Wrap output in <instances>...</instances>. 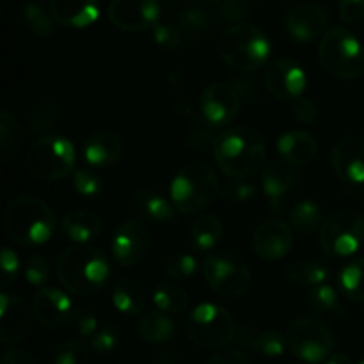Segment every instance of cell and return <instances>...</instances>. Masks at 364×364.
I'll return each mask as SVG.
<instances>
[{
	"label": "cell",
	"mask_w": 364,
	"mask_h": 364,
	"mask_svg": "<svg viewBox=\"0 0 364 364\" xmlns=\"http://www.w3.org/2000/svg\"><path fill=\"white\" fill-rule=\"evenodd\" d=\"M213 156L226 176L249 180L265 167L267 142L256 128L235 127L219 135Z\"/></svg>",
	"instance_id": "6da1fadb"
},
{
	"label": "cell",
	"mask_w": 364,
	"mask_h": 364,
	"mask_svg": "<svg viewBox=\"0 0 364 364\" xmlns=\"http://www.w3.org/2000/svg\"><path fill=\"white\" fill-rule=\"evenodd\" d=\"M57 277L70 294L95 295L110 279V262L105 252L87 244L64 249L57 259Z\"/></svg>",
	"instance_id": "7a4b0ae2"
},
{
	"label": "cell",
	"mask_w": 364,
	"mask_h": 364,
	"mask_svg": "<svg viewBox=\"0 0 364 364\" xmlns=\"http://www.w3.org/2000/svg\"><path fill=\"white\" fill-rule=\"evenodd\" d=\"M4 230L21 247H38L53 237L57 220L43 199L18 196L4 210Z\"/></svg>",
	"instance_id": "3957f363"
},
{
	"label": "cell",
	"mask_w": 364,
	"mask_h": 364,
	"mask_svg": "<svg viewBox=\"0 0 364 364\" xmlns=\"http://www.w3.org/2000/svg\"><path fill=\"white\" fill-rule=\"evenodd\" d=\"M217 50L228 66L255 71L269 63L272 45L262 28L242 21L224 28L217 41Z\"/></svg>",
	"instance_id": "277c9868"
},
{
	"label": "cell",
	"mask_w": 364,
	"mask_h": 364,
	"mask_svg": "<svg viewBox=\"0 0 364 364\" xmlns=\"http://www.w3.org/2000/svg\"><path fill=\"white\" fill-rule=\"evenodd\" d=\"M219 192V178L205 162H192L181 167L169 185L171 201L181 213L203 212L215 201Z\"/></svg>",
	"instance_id": "5b68a950"
},
{
	"label": "cell",
	"mask_w": 364,
	"mask_h": 364,
	"mask_svg": "<svg viewBox=\"0 0 364 364\" xmlns=\"http://www.w3.org/2000/svg\"><path fill=\"white\" fill-rule=\"evenodd\" d=\"M318 59L327 73L341 80H355L364 73V46L347 28L334 27L323 34Z\"/></svg>",
	"instance_id": "8992f818"
},
{
	"label": "cell",
	"mask_w": 364,
	"mask_h": 364,
	"mask_svg": "<svg viewBox=\"0 0 364 364\" xmlns=\"http://www.w3.org/2000/svg\"><path fill=\"white\" fill-rule=\"evenodd\" d=\"M75 146L60 135H45L31 146L25 159L27 171L39 181H57L75 171Z\"/></svg>",
	"instance_id": "52a82bcc"
},
{
	"label": "cell",
	"mask_w": 364,
	"mask_h": 364,
	"mask_svg": "<svg viewBox=\"0 0 364 364\" xmlns=\"http://www.w3.org/2000/svg\"><path fill=\"white\" fill-rule=\"evenodd\" d=\"M187 333L192 343L205 350H220L235 340L237 323L219 304L203 302L196 306L187 320Z\"/></svg>",
	"instance_id": "ba28073f"
},
{
	"label": "cell",
	"mask_w": 364,
	"mask_h": 364,
	"mask_svg": "<svg viewBox=\"0 0 364 364\" xmlns=\"http://www.w3.org/2000/svg\"><path fill=\"white\" fill-rule=\"evenodd\" d=\"M206 283L224 297H240L251 288L252 274L247 262L233 251H213L203 262Z\"/></svg>",
	"instance_id": "9c48e42d"
},
{
	"label": "cell",
	"mask_w": 364,
	"mask_h": 364,
	"mask_svg": "<svg viewBox=\"0 0 364 364\" xmlns=\"http://www.w3.org/2000/svg\"><path fill=\"white\" fill-rule=\"evenodd\" d=\"M320 245L329 258H347L364 244V217L352 210H340L323 220Z\"/></svg>",
	"instance_id": "30bf717a"
},
{
	"label": "cell",
	"mask_w": 364,
	"mask_h": 364,
	"mask_svg": "<svg viewBox=\"0 0 364 364\" xmlns=\"http://www.w3.org/2000/svg\"><path fill=\"white\" fill-rule=\"evenodd\" d=\"M288 348L306 364H320L333 354L334 338L329 327L315 316H301L288 326Z\"/></svg>",
	"instance_id": "8fae6325"
},
{
	"label": "cell",
	"mask_w": 364,
	"mask_h": 364,
	"mask_svg": "<svg viewBox=\"0 0 364 364\" xmlns=\"http://www.w3.org/2000/svg\"><path fill=\"white\" fill-rule=\"evenodd\" d=\"M110 23L124 32L151 31L160 21L159 0H112L107 9Z\"/></svg>",
	"instance_id": "7c38bea8"
},
{
	"label": "cell",
	"mask_w": 364,
	"mask_h": 364,
	"mask_svg": "<svg viewBox=\"0 0 364 364\" xmlns=\"http://www.w3.org/2000/svg\"><path fill=\"white\" fill-rule=\"evenodd\" d=\"M242 98L233 84L228 82H212L203 91L199 107L206 121L217 128L228 127L235 121L240 110Z\"/></svg>",
	"instance_id": "4fadbf2b"
},
{
	"label": "cell",
	"mask_w": 364,
	"mask_h": 364,
	"mask_svg": "<svg viewBox=\"0 0 364 364\" xmlns=\"http://www.w3.org/2000/svg\"><path fill=\"white\" fill-rule=\"evenodd\" d=\"M329 13L315 2L295 4L284 14V28L288 36L299 43H311L323 38L329 27Z\"/></svg>",
	"instance_id": "5bb4252c"
},
{
	"label": "cell",
	"mask_w": 364,
	"mask_h": 364,
	"mask_svg": "<svg viewBox=\"0 0 364 364\" xmlns=\"http://www.w3.org/2000/svg\"><path fill=\"white\" fill-rule=\"evenodd\" d=\"M149 249V233L141 220H123L114 230L110 252L114 262L121 267H134L141 262Z\"/></svg>",
	"instance_id": "9a60e30c"
},
{
	"label": "cell",
	"mask_w": 364,
	"mask_h": 364,
	"mask_svg": "<svg viewBox=\"0 0 364 364\" xmlns=\"http://www.w3.org/2000/svg\"><path fill=\"white\" fill-rule=\"evenodd\" d=\"M265 84L277 100L294 102L304 95L308 87V75L295 60L276 59L267 64Z\"/></svg>",
	"instance_id": "2e32d148"
},
{
	"label": "cell",
	"mask_w": 364,
	"mask_h": 364,
	"mask_svg": "<svg viewBox=\"0 0 364 364\" xmlns=\"http://www.w3.org/2000/svg\"><path fill=\"white\" fill-rule=\"evenodd\" d=\"M32 315L23 299L2 291L0 295V341L4 345H18L27 340L32 329Z\"/></svg>",
	"instance_id": "e0dca14e"
},
{
	"label": "cell",
	"mask_w": 364,
	"mask_h": 364,
	"mask_svg": "<svg viewBox=\"0 0 364 364\" xmlns=\"http://www.w3.org/2000/svg\"><path fill=\"white\" fill-rule=\"evenodd\" d=\"M294 247V231L279 219L265 220L256 228L252 235V249L267 262H277L284 258Z\"/></svg>",
	"instance_id": "ac0fdd59"
},
{
	"label": "cell",
	"mask_w": 364,
	"mask_h": 364,
	"mask_svg": "<svg viewBox=\"0 0 364 364\" xmlns=\"http://www.w3.org/2000/svg\"><path fill=\"white\" fill-rule=\"evenodd\" d=\"M32 313L34 318L46 329H60L70 322L73 302L63 290L41 288L32 299Z\"/></svg>",
	"instance_id": "d6986e66"
},
{
	"label": "cell",
	"mask_w": 364,
	"mask_h": 364,
	"mask_svg": "<svg viewBox=\"0 0 364 364\" xmlns=\"http://www.w3.org/2000/svg\"><path fill=\"white\" fill-rule=\"evenodd\" d=\"M331 162H333L334 173L345 183H364V139H340L331 153Z\"/></svg>",
	"instance_id": "ffe728a7"
},
{
	"label": "cell",
	"mask_w": 364,
	"mask_h": 364,
	"mask_svg": "<svg viewBox=\"0 0 364 364\" xmlns=\"http://www.w3.org/2000/svg\"><path fill=\"white\" fill-rule=\"evenodd\" d=\"M299 183L297 167L288 162H272L265 167L262 176V187L269 198L270 208L276 215L287 212V194Z\"/></svg>",
	"instance_id": "44dd1931"
},
{
	"label": "cell",
	"mask_w": 364,
	"mask_h": 364,
	"mask_svg": "<svg viewBox=\"0 0 364 364\" xmlns=\"http://www.w3.org/2000/svg\"><path fill=\"white\" fill-rule=\"evenodd\" d=\"M123 151V141L112 132H95L82 146V156L92 169H110L119 162Z\"/></svg>",
	"instance_id": "7402d4cb"
},
{
	"label": "cell",
	"mask_w": 364,
	"mask_h": 364,
	"mask_svg": "<svg viewBox=\"0 0 364 364\" xmlns=\"http://www.w3.org/2000/svg\"><path fill=\"white\" fill-rule=\"evenodd\" d=\"M48 9L63 27H91L100 16L98 0H50Z\"/></svg>",
	"instance_id": "603a6c76"
},
{
	"label": "cell",
	"mask_w": 364,
	"mask_h": 364,
	"mask_svg": "<svg viewBox=\"0 0 364 364\" xmlns=\"http://www.w3.org/2000/svg\"><path fill=\"white\" fill-rule=\"evenodd\" d=\"M277 151L281 153L284 162L295 167H302L316 159L318 144H316L315 137L308 132L291 130L281 135L279 141H277Z\"/></svg>",
	"instance_id": "cb8c5ba5"
},
{
	"label": "cell",
	"mask_w": 364,
	"mask_h": 364,
	"mask_svg": "<svg viewBox=\"0 0 364 364\" xmlns=\"http://www.w3.org/2000/svg\"><path fill=\"white\" fill-rule=\"evenodd\" d=\"M130 208L135 215H139L142 220L151 224L171 223V220H174L178 212L171 199L151 191L137 192L130 199Z\"/></svg>",
	"instance_id": "d4e9b609"
},
{
	"label": "cell",
	"mask_w": 364,
	"mask_h": 364,
	"mask_svg": "<svg viewBox=\"0 0 364 364\" xmlns=\"http://www.w3.org/2000/svg\"><path fill=\"white\" fill-rule=\"evenodd\" d=\"M60 230L70 240L77 244H89L102 235V219L89 210H71L63 217Z\"/></svg>",
	"instance_id": "484cf974"
},
{
	"label": "cell",
	"mask_w": 364,
	"mask_h": 364,
	"mask_svg": "<svg viewBox=\"0 0 364 364\" xmlns=\"http://www.w3.org/2000/svg\"><path fill=\"white\" fill-rule=\"evenodd\" d=\"M137 333L146 343L160 345L167 343L176 336V322L160 309L146 311L137 322Z\"/></svg>",
	"instance_id": "4316f807"
},
{
	"label": "cell",
	"mask_w": 364,
	"mask_h": 364,
	"mask_svg": "<svg viewBox=\"0 0 364 364\" xmlns=\"http://www.w3.org/2000/svg\"><path fill=\"white\" fill-rule=\"evenodd\" d=\"M146 291L137 281L123 279L116 281L112 288V304L121 315L127 316H139L146 309Z\"/></svg>",
	"instance_id": "83f0119b"
},
{
	"label": "cell",
	"mask_w": 364,
	"mask_h": 364,
	"mask_svg": "<svg viewBox=\"0 0 364 364\" xmlns=\"http://www.w3.org/2000/svg\"><path fill=\"white\" fill-rule=\"evenodd\" d=\"M153 302L160 311L180 315L188 308V295L185 288L178 284V281L166 279L153 288Z\"/></svg>",
	"instance_id": "f1b7e54d"
},
{
	"label": "cell",
	"mask_w": 364,
	"mask_h": 364,
	"mask_svg": "<svg viewBox=\"0 0 364 364\" xmlns=\"http://www.w3.org/2000/svg\"><path fill=\"white\" fill-rule=\"evenodd\" d=\"M224 235V226L219 217L201 215L191 228V240L198 251L208 252L215 249Z\"/></svg>",
	"instance_id": "f546056e"
},
{
	"label": "cell",
	"mask_w": 364,
	"mask_h": 364,
	"mask_svg": "<svg viewBox=\"0 0 364 364\" xmlns=\"http://www.w3.org/2000/svg\"><path fill=\"white\" fill-rule=\"evenodd\" d=\"M23 144V132L20 123L9 110L0 112V160L9 162Z\"/></svg>",
	"instance_id": "4dcf8cb0"
},
{
	"label": "cell",
	"mask_w": 364,
	"mask_h": 364,
	"mask_svg": "<svg viewBox=\"0 0 364 364\" xmlns=\"http://www.w3.org/2000/svg\"><path fill=\"white\" fill-rule=\"evenodd\" d=\"M21 18H23L25 27L39 39H48L55 31V18L52 16L50 9L46 11L45 6L36 0L25 4L21 9Z\"/></svg>",
	"instance_id": "1f68e13d"
},
{
	"label": "cell",
	"mask_w": 364,
	"mask_h": 364,
	"mask_svg": "<svg viewBox=\"0 0 364 364\" xmlns=\"http://www.w3.org/2000/svg\"><path fill=\"white\" fill-rule=\"evenodd\" d=\"M338 287L341 295L352 302H364V258L354 259L338 274Z\"/></svg>",
	"instance_id": "d6a6232c"
},
{
	"label": "cell",
	"mask_w": 364,
	"mask_h": 364,
	"mask_svg": "<svg viewBox=\"0 0 364 364\" xmlns=\"http://www.w3.org/2000/svg\"><path fill=\"white\" fill-rule=\"evenodd\" d=\"M28 128L34 132L36 135H41L45 132L52 130L60 119V107L52 100H43V102L36 103L25 116Z\"/></svg>",
	"instance_id": "836d02e7"
},
{
	"label": "cell",
	"mask_w": 364,
	"mask_h": 364,
	"mask_svg": "<svg viewBox=\"0 0 364 364\" xmlns=\"http://www.w3.org/2000/svg\"><path fill=\"white\" fill-rule=\"evenodd\" d=\"M287 277L299 287H318L329 279V270L318 262H297L288 267Z\"/></svg>",
	"instance_id": "e575fe53"
},
{
	"label": "cell",
	"mask_w": 364,
	"mask_h": 364,
	"mask_svg": "<svg viewBox=\"0 0 364 364\" xmlns=\"http://www.w3.org/2000/svg\"><path fill=\"white\" fill-rule=\"evenodd\" d=\"M308 306L315 313L333 316H341L345 309L343 304H341L340 294L336 291V288H333L327 283L311 288V291L308 294Z\"/></svg>",
	"instance_id": "d590c367"
},
{
	"label": "cell",
	"mask_w": 364,
	"mask_h": 364,
	"mask_svg": "<svg viewBox=\"0 0 364 364\" xmlns=\"http://www.w3.org/2000/svg\"><path fill=\"white\" fill-rule=\"evenodd\" d=\"M291 226L299 231V233L309 235L313 231L320 230L323 224V212L320 208L318 203L306 199L301 201L290 213Z\"/></svg>",
	"instance_id": "8d00e7d4"
},
{
	"label": "cell",
	"mask_w": 364,
	"mask_h": 364,
	"mask_svg": "<svg viewBox=\"0 0 364 364\" xmlns=\"http://www.w3.org/2000/svg\"><path fill=\"white\" fill-rule=\"evenodd\" d=\"M89 352L80 341H66L50 348L43 364H87Z\"/></svg>",
	"instance_id": "74e56055"
},
{
	"label": "cell",
	"mask_w": 364,
	"mask_h": 364,
	"mask_svg": "<svg viewBox=\"0 0 364 364\" xmlns=\"http://www.w3.org/2000/svg\"><path fill=\"white\" fill-rule=\"evenodd\" d=\"M178 27L183 39H201L210 27V14L203 7H188L180 14Z\"/></svg>",
	"instance_id": "f35d334b"
},
{
	"label": "cell",
	"mask_w": 364,
	"mask_h": 364,
	"mask_svg": "<svg viewBox=\"0 0 364 364\" xmlns=\"http://www.w3.org/2000/svg\"><path fill=\"white\" fill-rule=\"evenodd\" d=\"M217 127H213L210 121L205 117L194 121L192 127L188 128L187 142L192 149L196 151H208V149L215 148L217 141H219V134H217Z\"/></svg>",
	"instance_id": "ab89813d"
},
{
	"label": "cell",
	"mask_w": 364,
	"mask_h": 364,
	"mask_svg": "<svg viewBox=\"0 0 364 364\" xmlns=\"http://www.w3.org/2000/svg\"><path fill=\"white\" fill-rule=\"evenodd\" d=\"M252 350L263 358H279L284 354L288 347L287 334L279 331H263L252 340Z\"/></svg>",
	"instance_id": "60d3db41"
},
{
	"label": "cell",
	"mask_w": 364,
	"mask_h": 364,
	"mask_svg": "<svg viewBox=\"0 0 364 364\" xmlns=\"http://www.w3.org/2000/svg\"><path fill=\"white\" fill-rule=\"evenodd\" d=\"M23 276L31 287L43 288L52 277V265L48 259L41 255H31L23 262Z\"/></svg>",
	"instance_id": "b9f144b4"
},
{
	"label": "cell",
	"mask_w": 364,
	"mask_h": 364,
	"mask_svg": "<svg viewBox=\"0 0 364 364\" xmlns=\"http://www.w3.org/2000/svg\"><path fill=\"white\" fill-rule=\"evenodd\" d=\"M196 270H198V259H196V256L188 255V252L171 256L166 265H164V272H166L167 279L173 281L191 279Z\"/></svg>",
	"instance_id": "7bdbcfd3"
},
{
	"label": "cell",
	"mask_w": 364,
	"mask_h": 364,
	"mask_svg": "<svg viewBox=\"0 0 364 364\" xmlns=\"http://www.w3.org/2000/svg\"><path fill=\"white\" fill-rule=\"evenodd\" d=\"M73 188L82 198L95 199L103 192V180L91 169H75Z\"/></svg>",
	"instance_id": "ee69618b"
},
{
	"label": "cell",
	"mask_w": 364,
	"mask_h": 364,
	"mask_svg": "<svg viewBox=\"0 0 364 364\" xmlns=\"http://www.w3.org/2000/svg\"><path fill=\"white\" fill-rule=\"evenodd\" d=\"M66 327L77 338H91L98 331V318H96V315L91 309L78 308L73 309Z\"/></svg>",
	"instance_id": "f6af8a7d"
},
{
	"label": "cell",
	"mask_w": 364,
	"mask_h": 364,
	"mask_svg": "<svg viewBox=\"0 0 364 364\" xmlns=\"http://www.w3.org/2000/svg\"><path fill=\"white\" fill-rule=\"evenodd\" d=\"M151 32L156 45L162 50H166V52H176L181 46V43H183V34H181V28L178 25L159 21L151 28Z\"/></svg>",
	"instance_id": "bcb514c9"
},
{
	"label": "cell",
	"mask_w": 364,
	"mask_h": 364,
	"mask_svg": "<svg viewBox=\"0 0 364 364\" xmlns=\"http://www.w3.org/2000/svg\"><path fill=\"white\" fill-rule=\"evenodd\" d=\"M256 192H258L256 185H252L251 181L238 180V178H231V181H228L226 185L220 187V196L233 203L251 201L256 196Z\"/></svg>",
	"instance_id": "7dc6e473"
},
{
	"label": "cell",
	"mask_w": 364,
	"mask_h": 364,
	"mask_svg": "<svg viewBox=\"0 0 364 364\" xmlns=\"http://www.w3.org/2000/svg\"><path fill=\"white\" fill-rule=\"evenodd\" d=\"M117 345H119V334L112 326L98 327V331L89 338V347L98 354H110L116 350Z\"/></svg>",
	"instance_id": "c3c4849f"
},
{
	"label": "cell",
	"mask_w": 364,
	"mask_h": 364,
	"mask_svg": "<svg viewBox=\"0 0 364 364\" xmlns=\"http://www.w3.org/2000/svg\"><path fill=\"white\" fill-rule=\"evenodd\" d=\"M21 265L20 259H18L16 252L9 247L2 249V283H0V288L2 291H6L7 288L13 287L18 279V272H20Z\"/></svg>",
	"instance_id": "681fc988"
},
{
	"label": "cell",
	"mask_w": 364,
	"mask_h": 364,
	"mask_svg": "<svg viewBox=\"0 0 364 364\" xmlns=\"http://www.w3.org/2000/svg\"><path fill=\"white\" fill-rule=\"evenodd\" d=\"M220 16L231 23H242L249 16V4L245 0H224L220 4Z\"/></svg>",
	"instance_id": "f907efd6"
},
{
	"label": "cell",
	"mask_w": 364,
	"mask_h": 364,
	"mask_svg": "<svg viewBox=\"0 0 364 364\" xmlns=\"http://www.w3.org/2000/svg\"><path fill=\"white\" fill-rule=\"evenodd\" d=\"M205 364H251L247 355L240 348H220L215 354L210 355Z\"/></svg>",
	"instance_id": "816d5d0a"
},
{
	"label": "cell",
	"mask_w": 364,
	"mask_h": 364,
	"mask_svg": "<svg viewBox=\"0 0 364 364\" xmlns=\"http://www.w3.org/2000/svg\"><path fill=\"white\" fill-rule=\"evenodd\" d=\"M294 116L301 123L311 124L316 119V116H318V110H316V105L311 100L301 96V98L294 100Z\"/></svg>",
	"instance_id": "f5cc1de1"
},
{
	"label": "cell",
	"mask_w": 364,
	"mask_h": 364,
	"mask_svg": "<svg viewBox=\"0 0 364 364\" xmlns=\"http://www.w3.org/2000/svg\"><path fill=\"white\" fill-rule=\"evenodd\" d=\"M340 16L347 23H355L364 18V0H340Z\"/></svg>",
	"instance_id": "db71d44e"
},
{
	"label": "cell",
	"mask_w": 364,
	"mask_h": 364,
	"mask_svg": "<svg viewBox=\"0 0 364 364\" xmlns=\"http://www.w3.org/2000/svg\"><path fill=\"white\" fill-rule=\"evenodd\" d=\"M2 364H38L27 350L18 347L7 348L2 354Z\"/></svg>",
	"instance_id": "11a10c76"
},
{
	"label": "cell",
	"mask_w": 364,
	"mask_h": 364,
	"mask_svg": "<svg viewBox=\"0 0 364 364\" xmlns=\"http://www.w3.org/2000/svg\"><path fill=\"white\" fill-rule=\"evenodd\" d=\"M323 364H352L350 358L345 354H331Z\"/></svg>",
	"instance_id": "9f6ffc18"
},
{
	"label": "cell",
	"mask_w": 364,
	"mask_h": 364,
	"mask_svg": "<svg viewBox=\"0 0 364 364\" xmlns=\"http://www.w3.org/2000/svg\"><path fill=\"white\" fill-rule=\"evenodd\" d=\"M201 2H205V4H210V6H215V4H223L224 0H201Z\"/></svg>",
	"instance_id": "6f0895ef"
},
{
	"label": "cell",
	"mask_w": 364,
	"mask_h": 364,
	"mask_svg": "<svg viewBox=\"0 0 364 364\" xmlns=\"http://www.w3.org/2000/svg\"><path fill=\"white\" fill-rule=\"evenodd\" d=\"M359 364H364V359H361V361H359Z\"/></svg>",
	"instance_id": "680465c9"
},
{
	"label": "cell",
	"mask_w": 364,
	"mask_h": 364,
	"mask_svg": "<svg viewBox=\"0 0 364 364\" xmlns=\"http://www.w3.org/2000/svg\"><path fill=\"white\" fill-rule=\"evenodd\" d=\"M304 364H306V363H304Z\"/></svg>",
	"instance_id": "91938a15"
}]
</instances>
